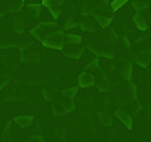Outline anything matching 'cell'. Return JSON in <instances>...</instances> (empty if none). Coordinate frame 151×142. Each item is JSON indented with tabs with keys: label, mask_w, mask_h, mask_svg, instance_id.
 <instances>
[{
	"label": "cell",
	"mask_w": 151,
	"mask_h": 142,
	"mask_svg": "<svg viewBox=\"0 0 151 142\" xmlns=\"http://www.w3.org/2000/svg\"><path fill=\"white\" fill-rule=\"evenodd\" d=\"M133 21H134V24L137 25V27L138 28H140V30H146V22H145V20H144V18L140 15V14H136L134 17H133Z\"/></svg>",
	"instance_id": "obj_8"
},
{
	"label": "cell",
	"mask_w": 151,
	"mask_h": 142,
	"mask_svg": "<svg viewBox=\"0 0 151 142\" xmlns=\"http://www.w3.org/2000/svg\"><path fill=\"white\" fill-rule=\"evenodd\" d=\"M21 1H25V0H21Z\"/></svg>",
	"instance_id": "obj_17"
},
{
	"label": "cell",
	"mask_w": 151,
	"mask_h": 142,
	"mask_svg": "<svg viewBox=\"0 0 151 142\" xmlns=\"http://www.w3.org/2000/svg\"><path fill=\"white\" fill-rule=\"evenodd\" d=\"M97 21L100 26L105 27L111 22V18H104V17H97Z\"/></svg>",
	"instance_id": "obj_12"
},
{
	"label": "cell",
	"mask_w": 151,
	"mask_h": 142,
	"mask_svg": "<svg viewBox=\"0 0 151 142\" xmlns=\"http://www.w3.org/2000/svg\"><path fill=\"white\" fill-rule=\"evenodd\" d=\"M25 12L31 18H37L39 15V6L38 5H27Z\"/></svg>",
	"instance_id": "obj_7"
},
{
	"label": "cell",
	"mask_w": 151,
	"mask_h": 142,
	"mask_svg": "<svg viewBox=\"0 0 151 142\" xmlns=\"http://www.w3.org/2000/svg\"><path fill=\"white\" fill-rule=\"evenodd\" d=\"M150 59H151V51H145L137 56V62L143 66H146L149 64Z\"/></svg>",
	"instance_id": "obj_5"
},
{
	"label": "cell",
	"mask_w": 151,
	"mask_h": 142,
	"mask_svg": "<svg viewBox=\"0 0 151 142\" xmlns=\"http://www.w3.org/2000/svg\"><path fill=\"white\" fill-rule=\"evenodd\" d=\"M116 116L119 118V121L123 122V124L126 125L127 129H131V128H132V120H131V117H130L127 114H125L124 111H122V110L118 109V110L116 111Z\"/></svg>",
	"instance_id": "obj_4"
},
{
	"label": "cell",
	"mask_w": 151,
	"mask_h": 142,
	"mask_svg": "<svg viewBox=\"0 0 151 142\" xmlns=\"http://www.w3.org/2000/svg\"><path fill=\"white\" fill-rule=\"evenodd\" d=\"M42 5L46 6L51 11V13L53 14L54 18H58L59 14L61 13L59 0H42Z\"/></svg>",
	"instance_id": "obj_2"
},
{
	"label": "cell",
	"mask_w": 151,
	"mask_h": 142,
	"mask_svg": "<svg viewBox=\"0 0 151 142\" xmlns=\"http://www.w3.org/2000/svg\"><path fill=\"white\" fill-rule=\"evenodd\" d=\"M129 0H113L112 2H111V8L113 9V11H117L119 7H122L124 4H126Z\"/></svg>",
	"instance_id": "obj_10"
},
{
	"label": "cell",
	"mask_w": 151,
	"mask_h": 142,
	"mask_svg": "<svg viewBox=\"0 0 151 142\" xmlns=\"http://www.w3.org/2000/svg\"><path fill=\"white\" fill-rule=\"evenodd\" d=\"M27 63L29 62V63H37L38 60H39V56L38 54H32V53H29L28 56H27Z\"/></svg>",
	"instance_id": "obj_14"
},
{
	"label": "cell",
	"mask_w": 151,
	"mask_h": 142,
	"mask_svg": "<svg viewBox=\"0 0 151 142\" xmlns=\"http://www.w3.org/2000/svg\"><path fill=\"white\" fill-rule=\"evenodd\" d=\"M14 28L17 32H22L24 30V22H22V19L21 18H17L14 20Z\"/></svg>",
	"instance_id": "obj_11"
},
{
	"label": "cell",
	"mask_w": 151,
	"mask_h": 142,
	"mask_svg": "<svg viewBox=\"0 0 151 142\" xmlns=\"http://www.w3.org/2000/svg\"><path fill=\"white\" fill-rule=\"evenodd\" d=\"M65 41L66 44H79L81 41V37L80 36H77V34H66L65 37Z\"/></svg>",
	"instance_id": "obj_9"
},
{
	"label": "cell",
	"mask_w": 151,
	"mask_h": 142,
	"mask_svg": "<svg viewBox=\"0 0 151 142\" xmlns=\"http://www.w3.org/2000/svg\"><path fill=\"white\" fill-rule=\"evenodd\" d=\"M133 7L137 8V9H144V8H146V5L144 2H134Z\"/></svg>",
	"instance_id": "obj_15"
},
{
	"label": "cell",
	"mask_w": 151,
	"mask_h": 142,
	"mask_svg": "<svg viewBox=\"0 0 151 142\" xmlns=\"http://www.w3.org/2000/svg\"><path fill=\"white\" fill-rule=\"evenodd\" d=\"M65 37H66L65 33H63V32H60V31H55V32L50 33V34L44 39V44H45L46 46H50V47L60 50V49H63L64 45L66 44Z\"/></svg>",
	"instance_id": "obj_1"
},
{
	"label": "cell",
	"mask_w": 151,
	"mask_h": 142,
	"mask_svg": "<svg viewBox=\"0 0 151 142\" xmlns=\"http://www.w3.org/2000/svg\"><path fill=\"white\" fill-rule=\"evenodd\" d=\"M76 92H77V88H71V89L66 90V91L64 92V95L71 99V98H73V96L76 95Z\"/></svg>",
	"instance_id": "obj_13"
},
{
	"label": "cell",
	"mask_w": 151,
	"mask_h": 142,
	"mask_svg": "<svg viewBox=\"0 0 151 142\" xmlns=\"http://www.w3.org/2000/svg\"><path fill=\"white\" fill-rule=\"evenodd\" d=\"M64 1H65V0H59V2H60V4H63Z\"/></svg>",
	"instance_id": "obj_16"
},
{
	"label": "cell",
	"mask_w": 151,
	"mask_h": 142,
	"mask_svg": "<svg viewBox=\"0 0 151 142\" xmlns=\"http://www.w3.org/2000/svg\"><path fill=\"white\" fill-rule=\"evenodd\" d=\"M15 122L17 124H19L20 127L25 128V127H28L32 122H33V117L32 116H19L15 118Z\"/></svg>",
	"instance_id": "obj_6"
},
{
	"label": "cell",
	"mask_w": 151,
	"mask_h": 142,
	"mask_svg": "<svg viewBox=\"0 0 151 142\" xmlns=\"http://www.w3.org/2000/svg\"><path fill=\"white\" fill-rule=\"evenodd\" d=\"M79 84H80V86H84V88L91 86L94 84V77L87 72H84L79 76Z\"/></svg>",
	"instance_id": "obj_3"
}]
</instances>
